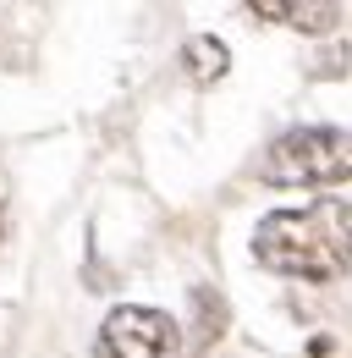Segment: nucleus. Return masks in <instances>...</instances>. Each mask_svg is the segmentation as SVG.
I'll return each mask as SVG.
<instances>
[{
	"label": "nucleus",
	"mask_w": 352,
	"mask_h": 358,
	"mask_svg": "<svg viewBox=\"0 0 352 358\" xmlns=\"http://www.w3.org/2000/svg\"><path fill=\"white\" fill-rule=\"evenodd\" d=\"M254 259L286 281H336L352 270V204L314 199L303 210H275L254 226Z\"/></svg>",
	"instance_id": "obj_1"
},
{
	"label": "nucleus",
	"mask_w": 352,
	"mask_h": 358,
	"mask_svg": "<svg viewBox=\"0 0 352 358\" xmlns=\"http://www.w3.org/2000/svg\"><path fill=\"white\" fill-rule=\"evenodd\" d=\"M270 187H336L352 177V133L342 127H292L259 160Z\"/></svg>",
	"instance_id": "obj_2"
},
{
	"label": "nucleus",
	"mask_w": 352,
	"mask_h": 358,
	"mask_svg": "<svg viewBox=\"0 0 352 358\" xmlns=\"http://www.w3.org/2000/svg\"><path fill=\"white\" fill-rule=\"evenodd\" d=\"M94 358H182V325L166 309L122 303L105 314Z\"/></svg>",
	"instance_id": "obj_3"
},
{
	"label": "nucleus",
	"mask_w": 352,
	"mask_h": 358,
	"mask_svg": "<svg viewBox=\"0 0 352 358\" xmlns=\"http://www.w3.org/2000/svg\"><path fill=\"white\" fill-rule=\"evenodd\" d=\"M248 11L264 17V22H286L298 34H314V39L342 28V6H330V0L325 6H314V0H248Z\"/></svg>",
	"instance_id": "obj_4"
},
{
	"label": "nucleus",
	"mask_w": 352,
	"mask_h": 358,
	"mask_svg": "<svg viewBox=\"0 0 352 358\" xmlns=\"http://www.w3.org/2000/svg\"><path fill=\"white\" fill-rule=\"evenodd\" d=\"M182 72H187L198 89H210V83H220V78L231 72V50L220 45L215 34H193V39L182 45Z\"/></svg>",
	"instance_id": "obj_5"
},
{
	"label": "nucleus",
	"mask_w": 352,
	"mask_h": 358,
	"mask_svg": "<svg viewBox=\"0 0 352 358\" xmlns=\"http://www.w3.org/2000/svg\"><path fill=\"white\" fill-rule=\"evenodd\" d=\"M193 309H198V320H193V342L198 348H210V342H220V331H226V303H220L215 287H193Z\"/></svg>",
	"instance_id": "obj_6"
},
{
	"label": "nucleus",
	"mask_w": 352,
	"mask_h": 358,
	"mask_svg": "<svg viewBox=\"0 0 352 358\" xmlns=\"http://www.w3.org/2000/svg\"><path fill=\"white\" fill-rule=\"evenodd\" d=\"M347 72V45H330L325 61H314V78H342Z\"/></svg>",
	"instance_id": "obj_7"
},
{
	"label": "nucleus",
	"mask_w": 352,
	"mask_h": 358,
	"mask_svg": "<svg viewBox=\"0 0 352 358\" xmlns=\"http://www.w3.org/2000/svg\"><path fill=\"white\" fill-rule=\"evenodd\" d=\"M6 226H11V204H6V182H0V237H6Z\"/></svg>",
	"instance_id": "obj_8"
},
{
	"label": "nucleus",
	"mask_w": 352,
	"mask_h": 358,
	"mask_svg": "<svg viewBox=\"0 0 352 358\" xmlns=\"http://www.w3.org/2000/svg\"><path fill=\"white\" fill-rule=\"evenodd\" d=\"M308 358H330V342H325V336H314V342H308Z\"/></svg>",
	"instance_id": "obj_9"
}]
</instances>
